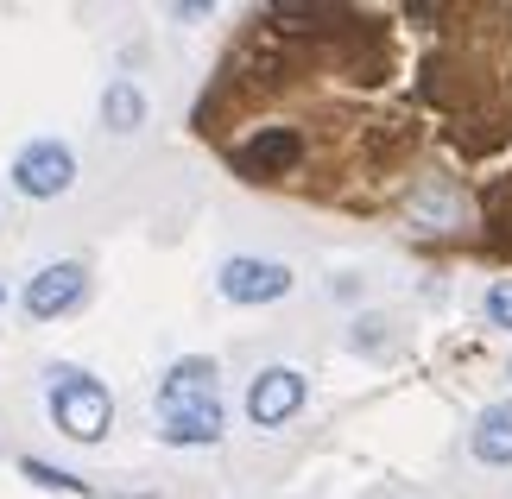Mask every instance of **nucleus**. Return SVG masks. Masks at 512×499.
Returning <instances> with one entry per match:
<instances>
[{"label": "nucleus", "mask_w": 512, "mask_h": 499, "mask_svg": "<svg viewBox=\"0 0 512 499\" xmlns=\"http://www.w3.org/2000/svg\"><path fill=\"white\" fill-rule=\"evenodd\" d=\"M76 184V152L64 139H32V146L13 152V190L32 196V203H57Z\"/></svg>", "instance_id": "obj_2"}, {"label": "nucleus", "mask_w": 512, "mask_h": 499, "mask_svg": "<svg viewBox=\"0 0 512 499\" xmlns=\"http://www.w3.org/2000/svg\"><path fill=\"white\" fill-rule=\"evenodd\" d=\"M51 424L70 436V443H102L108 424H114V398L102 379L76 373V367H57L51 373Z\"/></svg>", "instance_id": "obj_1"}, {"label": "nucleus", "mask_w": 512, "mask_h": 499, "mask_svg": "<svg viewBox=\"0 0 512 499\" xmlns=\"http://www.w3.org/2000/svg\"><path fill=\"white\" fill-rule=\"evenodd\" d=\"M83 291H89V272L76 266V259H51V266L19 291V310H26L32 323H51V316H64V310L83 304Z\"/></svg>", "instance_id": "obj_4"}, {"label": "nucleus", "mask_w": 512, "mask_h": 499, "mask_svg": "<svg viewBox=\"0 0 512 499\" xmlns=\"http://www.w3.org/2000/svg\"><path fill=\"white\" fill-rule=\"evenodd\" d=\"M196 405H215V361L203 354H190V361H177L159 386V417L171 411H196Z\"/></svg>", "instance_id": "obj_7"}, {"label": "nucleus", "mask_w": 512, "mask_h": 499, "mask_svg": "<svg viewBox=\"0 0 512 499\" xmlns=\"http://www.w3.org/2000/svg\"><path fill=\"white\" fill-rule=\"evenodd\" d=\"M0 304H7V291H0Z\"/></svg>", "instance_id": "obj_14"}, {"label": "nucleus", "mask_w": 512, "mask_h": 499, "mask_svg": "<svg viewBox=\"0 0 512 499\" xmlns=\"http://www.w3.org/2000/svg\"><path fill=\"white\" fill-rule=\"evenodd\" d=\"M304 392H310V386H304L298 367H266V373L247 386V417H253L260 430H279V424H291V417L304 411Z\"/></svg>", "instance_id": "obj_6"}, {"label": "nucleus", "mask_w": 512, "mask_h": 499, "mask_svg": "<svg viewBox=\"0 0 512 499\" xmlns=\"http://www.w3.org/2000/svg\"><path fill=\"white\" fill-rule=\"evenodd\" d=\"M468 449H475V462H487V468H512V398H500V405H487L475 417Z\"/></svg>", "instance_id": "obj_8"}, {"label": "nucleus", "mask_w": 512, "mask_h": 499, "mask_svg": "<svg viewBox=\"0 0 512 499\" xmlns=\"http://www.w3.org/2000/svg\"><path fill=\"white\" fill-rule=\"evenodd\" d=\"M102 127L108 133H140L146 127V95H140V83L114 76V83L102 89Z\"/></svg>", "instance_id": "obj_10"}, {"label": "nucleus", "mask_w": 512, "mask_h": 499, "mask_svg": "<svg viewBox=\"0 0 512 499\" xmlns=\"http://www.w3.org/2000/svg\"><path fill=\"white\" fill-rule=\"evenodd\" d=\"M19 474H26L32 487H51V493H89L83 481H76V474H64V468H51V462H38V455H26V462H19Z\"/></svg>", "instance_id": "obj_12"}, {"label": "nucleus", "mask_w": 512, "mask_h": 499, "mask_svg": "<svg viewBox=\"0 0 512 499\" xmlns=\"http://www.w3.org/2000/svg\"><path fill=\"white\" fill-rule=\"evenodd\" d=\"M228 158H234V171H241V177H253V184H272V177H285V171L304 158V139L291 133V127H260L253 139H241Z\"/></svg>", "instance_id": "obj_5"}, {"label": "nucleus", "mask_w": 512, "mask_h": 499, "mask_svg": "<svg viewBox=\"0 0 512 499\" xmlns=\"http://www.w3.org/2000/svg\"><path fill=\"white\" fill-rule=\"evenodd\" d=\"M159 436L165 443H190V449H203V443H222V405H196V411H171L159 417Z\"/></svg>", "instance_id": "obj_11"}, {"label": "nucleus", "mask_w": 512, "mask_h": 499, "mask_svg": "<svg viewBox=\"0 0 512 499\" xmlns=\"http://www.w3.org/2000/svg\"><path fill=\"white\" fill-rule=\"evenodd\" d=\"M487 323H494V329H512V278L487 285Z\"/></svg>", "instance_id": "obj_13"}, {"label": "nucleus", "mask_w": 512, "mask_h": 499, "mask_svg": "<svg viewBox=\"0 0 512 499\" xmlns=\"http://www.w3.org/2000/svg\"><path fill=\"white\" fill-rule=\"evenodd\" d=\"M222 297L228 304H279V297H291V266H279V259H253V253H234L222 266Z\"/></svg>", "instance_id": "obj_3"}, {"label": "nucleus", "mask_w": 512, "mask_h": 499, "mask_svg": "<svg viewBox=\"0 0 512 499\" xmlns=\"http://www.w3.org/2000/svg\"><path fill=\"white\" fill-rule=\"evenodd\" d=\"M266 19L279 32H342V26H354L348 7H304V0H279V7H266Z\"/></svg>", "instance_id": "obj_9"}]
</instances>
